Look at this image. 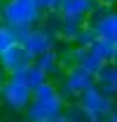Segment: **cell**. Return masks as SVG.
<instances>
[{
  "label": "cell",
  "instance_id": "cell-1",
  "mask_svg": "<svg viewBox=\"0 0 117 122\" xmlns=\"http://www.w3.org/2000/svg\"><path fill=\"white\" fill-rule=\"evenodd\" d=\"M66 101L63 96L58 94V87L56 82H44L42 87L33 92V101L30 106L26 108L24 113V120H30V122H47V120H54V117H61L63 110H66Z\"/></svg>",
  "mask_w": 117,
  "mask_h": 122
},
{
  "label": "cell",
  "instance_id": "cell-2",
  "mask_svg": "<svg viewBox=\"0 0 117 122\" xmlns=\"http://www.w3.org/2000/svg\"><path fill=\"white\" fill-rule=\"evenodd\" d=\"M0 21L14 28L16 38L21 40V35L42 24V12L38 10L35 0H5L0 7Z\"/></svg>",
  "mask_w": 117,
  "mask_h": 122
},
{
  "label": "cell",
  "instance_id": "cell-3",
  "mask_svg": "<svg viewBox=\"0 0 117 122\" xmlns=\"http://www.w3.org/2000/svg\"><path fill=\"white\" fill-rule=\"evenodd\" d=\"M30 101H33V89L26 85L24 73L10 75L5 87L0 89V103L7 110H12V113H26Z\"/></svg>",
  "mask_w": 117,
  "mask_h": 122
},
{
  "label": "cell",
  "instance_id": "cell-4",
  "mask_svg": "<svg viewBox=\"0 0 117 122\" xmlns=\"http://www.w3.org/2000/svg\"><path fill=\"white\" fill-rule=\"evenodd\" d=\"M89 26L96 30L98 40H108V42L117 45V7L96 2L94 12L89 14Z\"/></svg>",
  "mask_w": 117,
  "mask_h": 122
},
{
  "label": "cell",
  "instance_id": "cell-5",
  "mask_svg": "<svg viewBox=\"0 0 117 122\" xmlns=\"http://www.w3.org/2000/svg\"><path fill=\"white\" fill-rule=\"evenodd\" d=\"M19 42H21V45L38 59V56H42V54H47V52H54L56 45L61 42V38L54 35V33H49V30L42 28V26H38V28L28 30L26 35H21Z\"/></svg>",
  "mask_w": 117,
  "mask_h": 122
},
{
  "label": "cell",
  "instance_id": "cell-6",
  "mask_svg": "<svg viewBox=\"0 0 117 122\" xmlns=\"http://www.w3.org/2000/svg\"><path fill=\"white\" fill-rule=\"evenodd\" d=\"M77 103H80L82 108H87L94 117H108V115L112 113L115 99H112V96H108L98 85H94L91 89L82 92V94L77 96Z\"/></svg>",
  "mask_w": 117,
  "mask_h": 122
},
{
  "label": "cell",
  "instance_id": "cell-7",
  "mask_svg": "<svg viewBox=\"0 0 117 122\" xmlns=\"http://www.w3.org/2000/svg\"><path fill=\"white\" fill-rule=\"evenodd\" d=\"M35 63V56L30 54L26 47L21 45H14L12 49H7L2 56H0V66L7 71V75H16V73H24L28 71L30 66Z\"/></svg>",
  "mask_w": 117,
  "mask_h": 122
},
{
  "label": "cell",
  "instance_id": "cell-8",
  "mask_svg": "<svg viewBox=\"0 0 117 122\" xmlns=\"http://www.w3.org/2000/svg\"><path fill=\"white\" fill-rule=\"evenodd\" d=\"M61 82L73 92L75 96H80L82 92L91 89V87L96 85V75L89 73L87 68H82V66H73V68H68V71L61 75Z\"/></svg>",
  "mask_w": 117,
  "mask_h": 122
},
{
  "label": "cell",
  "instance_id": "cell-9",
  "mask_svg": "<svg viewBox=\"0 0 117 122\" xmlns=\"http://www.w3.org/2000/svg\"><path fill=\"white\" fill-rule=\"evenodd\" d=\"M35 66H38L44 75H47V80H52V82H54V77L61 80L58 75L66 73L63 66H61V59H58L56 49H54V52H47V54H42V56H38V59H35Z\"/></svg>",
  "mask_w": 117,
  "mask_h": 122
},
{
  "label": "cell",
  "instance_id": "cell-10",
  "mask_svg": "<svg viewBox=\"0 0 117 122\" xmlns=\"http://www.w3.org/2000/svg\"><path fill=\"white\" fill-rule=\"evenodd\" d=\"M96 0H61L58 14L61 16H87L94 12Z\"/></svg>",
  "mask_w": 117,
  "mask_h": 122
},
{
  "label": "cell",
  "instance_id": "cell-11",
  "mask_svg": "<svg viewBox=\"0 0 117 122\" xmlns=\"http://www.w3.org/2000/svg\"><path fill=\"white\" fill-rule=\"evenodd\" d=\"M96 85L101 87L108 96L117 99V63H105L101 68V73L96 75Z\"/></svg>",
  "mask_w": 117,
  "mask_h": 122
},
{
  "label": "cell",
  "instance_id": "cell-12",
  "mask_svg": "<svg viewBox=\"0 0 117 122\" xmlns=\"http://www.w3.org/2000/svg\"><path fill=\"white\" fill-rule=\"evenodd\" d=\"M89 24L87 16H63L61 19V40H66V42H73L75 38H77V33L84 28Z\"/></svg>",
  "mask_w": 117,
  "mask_h": 122
},
{
  "label": "cell",
  "instance_id": "cell-13",
  "mask_svg": "<svg viewBox=\"0 0 117 122\" xmlns=\"http://www.w3.org/2000/svg\"><path fill=\"white\" fill-rule=\"evenodd\" d=\"M63 120L66 122H108V117H94L87 108H82L75 101V103H68V106H66Z\"/></svg>",
  "mask_w": 117,
  "mask_h": 122
},
{
  "label": "cell",
  "instance_id": "cell-14",
  "mask_svg": "<svg viewBox=\"0 0 117 122\" xmlns=\"http://www.w3.org/2000/svg\"><path fill=\"white\" fill-rule=\"evenodd\" d=\"M77 66H82V68H87L89 73H94V75H98L101 73V68L105 66V61L89 47V49H80V54H77Z\"/></svg>",
  "mask_w": 117,
  "mask_h": 122
},
{
  "label": "cell",
  "instance_id": "cell-15",
  "mask_svg": "<svg viewBox=\"0 0 117 122\" xmlns=\"http://www.w3.org/2000/svg\"><path fill=\"white\" fill-rule=\"evenodd\" d=\"M56 54H58V59H61L63 71H68V68L77 66V54H80V49H77L73 42H66V40H61V42L56 45Z\"/></svg>",
  "mask_w": 117,
  "mask_h": 122
},
{
  "label": "cell",
  "instance_id": "cell-16",
  "mask_svg": "<svg viewBox=\"0 0 117 122\" xmlns=\"http://www.w3.org/2000/svg\"><path fill=\"white\" fill-rule=\"evenodd\" d=\"M14 45H19L16 30H14V28H10V26H5V24L0 21V56H2L7 49H12Z\"/></svg>",
  "mask_w": 117,
  "mask_h": 122
},
{
  "label": "cell",
  "instance_id": "cell-17",
  "mask_svg": "<svg viewBox=\"0 0 117 122\" xmlns=\"http://www.w3.org/2000/svg\"><path fill=\"white\" fill-rule=\"evenodd\" d=\"M24 80H26V85H28L33 92L38 89V87H42L44 82H49V80H47V75H44V73L38 68V66H35V63L30 66L28 71H24Z\"/></svg>",
  "mask_w": 117,
  "mask_h": 122
},
{
  "label": "cell",
  "instance_id": "cell-18",
  "mask_svg": "<svg viewBox=\"0 0 117 122\" xmlns=\"http://www.w3.org/2000/svg\"><path fill=\"white\" fill-rule=\"evenodd\" d=\"M96 40H98V35H96V30H94V28H91V26L87 24L84 28H82L80 33H77V38L73 40V45L77 47V49H89V47L94 45Z\"/></svg>",
  "mask_w": 117,
  "mask_h": 122
},
{
  "label": "cell",
  "instance_id": "cell-19",
  "mask_svg": "<svg viewBox=\"0 0 117 122\" xmlns=\"http://www.w3.org/2000/svg\"><path fill=\"white\" fill-rule=\"evenodd\" d=\"M91 49H94L105 63H112V61H115V45L108 42V40H96V42L91 45Z\"/></svg>",
  "mask_w": 117,
  "mask_h": 122
},
{
  "label": "cell",
  "instance_id": "cell-20",
  "mask_svg": "<svg viewBox=\"0 0 117 122\" xmlns=\"http://www.w3.org/2000/svg\"><path fill=\"white\" fill-rule=\"evenodd\" d=\"M61 19H63V16L58 14V12H54V14H44L40 26L47 28L49 33H54V35H61Z\"/></svg>",
  "mask_w": 117,
  "mask_h": 122
},
{
  "label": "cell",
  "instance_id": "cell-21",
  "mask_svg": "<svg viewBox=\"0 0 117 122\" xmlns=\"http://www.w3.org/2000/svg\"><path fill=\"white\" fill-rule=\"evenodd\" d=\"M35 5H38V10L44 14H54L58 12V7H61V0H35Z\"/></svg>",
  "mask_w": 117,
  "mask_h": 122
},
{
  "label": "cell",
  "instance_id": "cell-22",
  "mask_svg": "<svg viewBox=\"0 0 117 122\" xmlns=\"http://www.w3.org/2000/svg\"><path fill=\"white\" fill-rule=\"evenodd\" d=\"M7 71H5V68H2V66H0V89H2V87H5V82H7Z\"/></svg>",
  "mask_w": 117,
  "mask_h": 122
},
{
  "label": "cell",
  "instance_id": "cell-23",
  "mask_svg": "<svg viewBox=\"0 0 117 122\" xmlns=\"http://www.w3.org/2000/svg\"><path fill=\"white\" fill-rule=\"evenodd\" d=\"M98 5H108V7H115L117 5V0H96Z\"/></svg>",
  "mask_w": 117,
  "mask_h": 122
},
{
  "label": "cell",
  "instance_id": "cell-24",
  "mask_svg": "<svg viewBox=\"0 0 117 122\" xmlns=\"http://www.w3.org/2000/svg\"><path fill=\"white\" fill-rule=\"evenodd\" d=\"M47 122H66V120H63V115H61V117H54V120H47Z\"/></svg>",
  "mask_w": 117,
  "mask_h": 122
},
{
  "label": "cell",
  "instance_id": "cell-25",
  "mask_svg": "<svg viewBox=\"0 0 117 122\" xmlns=\"http://www.w3.org/2000/svg\"><path fill=\"white\" fill-rule=\"evenodd\" d=\"M115 63H117V45H115Z\"/></svg>",
  "mask_w": 117,
  "mask_h": 122
},
{
  "label": "cell",
  "instance_id": "cell-26",
  "mask_svg": "<svg viewBox=\"0 0 117 122\" xmlns=\"http://www.w3.org/2000/svg\"><path fill=\"white\" fill-rule=\"evenodd\" d=\"M2 2H5V0H0V7H2Z\"/></svg>",
  "mask_w": 117,
  "mask_h": 122
},
{
  "label": "cell",
  "instance_id": "cell-27",
  "mask_svg": "<svg viewBox=\"0 0 117 122\" xmlns=\"http://www.w3.org/2000/svg\"><path fill=\"white\" fill-rule=\"evenodd\" d=\"M24 122H30V120H24Z\"/></svg>",
  "mask_w": 117,
  "mask_h": 122
},
{
  "label": "cell",
  "instance_id": "cell-28",
  "mask_svg": "<svg viewBox=\"0 0 117 122\" xmlns=\"http://www.w3.org/2000/svg\"><path fill=\"white\" fill-rule=\"evenodd\" d=\"M0 122H2V120H0Z\"/></svg>",
  "mask_w": 117,
  "mask_h": 122
}]
</instances>
